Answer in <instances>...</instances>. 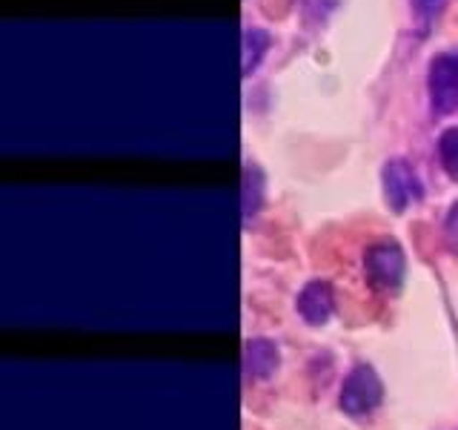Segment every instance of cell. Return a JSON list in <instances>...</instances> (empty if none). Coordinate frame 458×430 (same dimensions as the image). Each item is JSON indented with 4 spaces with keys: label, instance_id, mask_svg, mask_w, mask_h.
<instances>
[{
    "label": "cell",
    "instance_id": "1",
    "mask_svg": "<svg viewBox=\"0 0 458 430\" xmlns=\"http://www.w3.org/2000/svg\"><path fill=\"white\" fill-rule=\"evenodd\" d=\"M407 272V255L401 250L398 241H376L364 253V276L369 281L372 290H378L384 296H393L401 290Z\"/></svg>",
    "mask_w": 458,
    "mask_h": 430
},
{
    "label": "cell",
    "instance_id": "2",
    "mask_svg": "<svg viewBox=\"0 0 458 430\" xmlns=\"http://www.w3.org/2000/svg\"><path fill=\"white\" fill-rule=\"evenodd\" d=\"M427 92L433 115L458 112V52H438L427 69Z\"/></svg>",
    "mask_w": 458,
    "mask_h": 430
},
{
    "label": "cell",
    "instance_id": "3",
    "mask_svg": "<svg viewBox=\"0 0 458 430\" xmlns=\"http://www.w3.org/2000/svg\"><path fill=\"white\" fill-rule=\"evenodd\" d=\"M381 396H384V384L378 379V373L369 365H355L341 384L338 405L350 416H367L381 405Z\"/></svg>",
    "mask_w": 458,
    "mask_h": 430
},
{
    "label": "cell",
    "instance_id": "4",
    "mask_svg": "<svg viewBox=\"0 0 458 430\" xmlns=\"http://www.w3.org/2000/svg\"><path fill=\"white\" fill-rule=\"evenodd\" d=\"M381 184H384V198L386 207L393 212H404L407 207L419 204L424 198V186L415 176V169L404 161V158H393L381 169Z\"/></svg>",
    "mask_w": 458,
    "mask_h": 430
},
{
    "label": "cell",
    "instance_id": "5",
    "mask_svg": "<svg viewBox=\"0 0 458 430\" xmlns=\"http://www.w3.org/2000/svg\"><path fill=\"white\" fill-rule=\"evenodd\" d=\"M295 307H298V315L307 324H312V327L327 324L329 315H333V310H335V290H333V284L321 281V279L304 284V290L298 293Z\"/></svg>",
    "mask_w": 458,
    "mask_h": 430
},
{
    "label": "cell",
    "instance_id": "6",
    "mask_svg": "<svg viewBox=\"0 0 458 430\" xmlns=\"http://www.w3.org/2000/svg\"><path fill=\"white\" fill-rule=\"evenodd\" d=\"M278 367V348L269 339H250L243 344V373L250 379H267Z\"/></svg>",
    "mask_w": 458,
    "mask_h": 430
},
{
    "label": "cell",
    "instance_id": "7",
    "mask_svg": "<svg viewBox=\"0 0 458 430\" xmlns=\"http://www.w3.org/2000/svg\"><path fill=\"white\" fill-rule=\"evenodd\" d=\"M264 207V176L261 169L247 164L243 167V181H241V210H243V221H252L258 210Z\"/></svg>",
    "mask_w": 458,
    "mask_h": 430
},
{
    "label": "cell",
    "instance_id": "8",
    "mask_svg": "<svg viewBox=\"0 0 458 430\" xmlns=\"http://www.w3.org/2000/svg\"><path fill=\"white\" fill-rule=\"evenodd\" d=\"M269 47V35L261 32V29H247L243 32V72H250L261 64V55L267 52Z\"/></svg>",
    "mask_w": 458,
    "mask_h": 430
},
{
    "label": "cell",
    "instance_id": "9",
    "mask_svg": "<svg viewBox=\"0 0 458 430\" xmlns=\"http://www.w3.org/2000/svg\"><path fill=\"white\" fill-rule=\"evenodd\" d=\"M438 161L450 178H458V126L444 129L438 138Z\"/></svg>",
    "mask_w": 458,
    "mask_h": 430
},
{
    "label": "cell",
    "instance_id": "10",
    "mask_svg": "<svg viewBox=\"0 0 458 430\" xmlns=\"http://www.w3.org/2000/svg\"><path fill=\"white\" fill-rule=\"evenodd\" d=\"M444 229H447V238H450V244L458 250V201L450 207V212H447V221H444Z\"/></svg>",
    "mask_w": 458,
    "mask_h": 430
},
{
    "label": "cell",
    "instance_id": "11",
    "mask_svg": "<svg viewBox=\"0 0 458 430\" xmlns=\"http://www.w3.org/2000/svg\"><path fill=\"white\" fill-rule=\"evenodd\" d=\"M421 6L424 9H433V6H438V0H421Z\"/></svg>",
    "mask_w": 458,
    "mask_h": 430
}]
</instances>
